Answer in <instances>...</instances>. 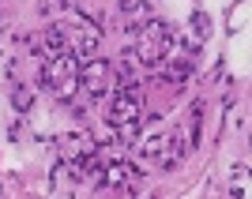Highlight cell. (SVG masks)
Here are the masks:
<instances>
[{
	"instance_id": "7a4b0ae2",
	"label": "cell",
	"mask_w": 252,
	"mask_h": 199,
	"mask_svg": "<svg viewBox=\"0 0 252 199\" xmlns=\"http://www.w3.org/2000/svg\"><path fill=\"white\" fill-rule=\"evenodd\" d=\"M139 120V105L132 94H117V105H113V128H121L125 136H132V128Z\"/></svg>"
},
{
	"instance_id": "6da1fadb",
	"label": "cell",
	"mask_w": 252,
	"mask_h": 199,
	"mask_svg": "<svg viewBox=\"0 0 252 199\" xmlns=\"http://www.w3.org/2000/svg\"><path fill=\"white\" fill-rule=\"evenodd\" d=\"M45 83L57 86V90H61V98H68V94L75 90L79 72H75V60L68 57V53H61V57H53V60L45 64Z\"/></svg>"
}]
</instances>
